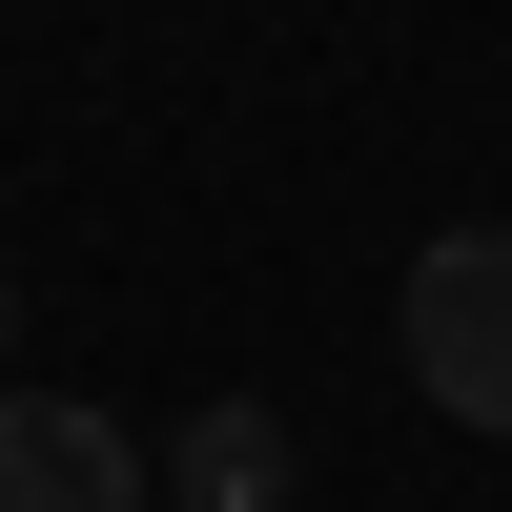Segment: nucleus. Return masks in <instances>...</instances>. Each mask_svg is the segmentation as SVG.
Returning a JSON list of instances; mask_svg holds the SVG:
<instances>
[{
	"label": "nucleus",
	"instance_id": "f257e3e1",
	"mask_svg": "<svg viewBox=\"0 0 512 512\" xmlns=\"http://www.w3.org/2000/svg\"><path fill=\"white\" fill-rule=\"evenodd\" d=\"M390 308H410V390L451 431H512V226H431Z\"/></svg>",
	"mask_w": 512,
	"mask_h": 512
},
{
	"label": "nucleus",
	"instance_id": "f03ea898",
	"mask_svg": "<svg viewBox=\"0 0 512 512\" xmlns=\"http://www.w3.org/2000/svg\"><path fill=\"white\" fill-rule=\"evenodd\" d=\"M0 512H144V431L0 369Z\"/></svg>",
	"mask_w": 512,
	"mask_h": 512
},
{
	"label": "nucleus",
	"instance_id": "7ed1b4c3",
	"mask_svg": "<svg viewBox=\"0 0 512 512\" xmlns=\"http://www.w3.org/2000/svg\"><path fill=\"white\" fill-rule=\"evenodd\" d=\"M164 472H185V512H287V492H308V451H287V410H267V390H205Z\"/></svg>",
	"mask_w": 512,
	"mask_h": 512
},
{
	"label": "nucleus",
	"instance_id": "20e7f679",
	"mask_svg": "<svg viewBox=\"0 0 512 512\" xmlns=\"http://www.w3.org/2000/svg\"><path fill=\"white\" fill-rule=\"evenodd\" d=\"M0 349H21V267H0Z\"/></svg>",
	"mask_w": 512,
	"mask_h": 512
}]
</instances>
